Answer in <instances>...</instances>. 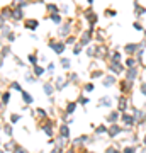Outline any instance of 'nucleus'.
<instances>
[{"instance_id":"1","label":"nucleus","mask_w":146,"mask_h":153,"mask_svg":"<svg viewBox=\"0 0 146 153\" xmlns=\"http://www.w3.org/2000/svg\"><path fill=\"white\" fill-rule=\"evenodd\" d=\"M22 95H24V100H26V102L29 104V102H31V95H29L27 92H24V90H22Z\"/></svg>"},{"instance_id":"2","label":"nucleus","mask_w":146,"mask_h":153,"mask_svg":"<svg viewBox=\"0 0 146 153\" xmlns=\"http://www.w3.org/2000/svg\"><path fill=\"white\" fill-rule=\"evenodd\" d=\"M117 133H119V128H116V126H114V128H111V136H116Z\"/></svg>"},{"instance_id":"3","label":"nucleus","mask_w":146,"mask_h":153,"mask_svg":"<svg viewBox=\"0 0 146 153\" xmlns=\"http://www.w3.org/2000/svg\"><path fill=\"white\" fill-rule=\"evenodd\" d=\"M36 26H37L36 20H27V27H36Z\"/></svg>"},{"instance_id":"4","label":"nucleus","mask_w":146,"mask_h":153,"mask_svg":"<svg viewBox=\"0 0 146 153\" xmlns=\"http://www.w3.org/2000/svg\"><path fill=\"white\" fill-rule=\"evenodd\" d=\"M100 102H104V106H111V99H100Z\"/></svg>"},{"instance_id":"5","label":"nucleus","mask_w":146,"mask_h":153,"mask_svg":"<svg viewBox=\"0 0 146 153\" xmlns=\"http://www.w3.org/2000/svg\"><path fill=\"white\" fill-rule=\"evenodd\" d=\"M44 92H46V94H51V92H53V89H51L49 85H44Z\"/></svg>"},{"instance_id":"6","label":"nucleus","mask_w":146,"mask_h":153,"mask_svg":"<svg viewBox=\"0 0 146 153\" xmlns=\"http://www.w3.org/2000/svg\"><path fill=\"white\" fill-rule=\"evenodd\" d=\"M114 119H117V112H112V114L109 116V121H114Z\"/></svg>"},{"instance_id":"7","label":"nucleus","mask_w":146,"mask_h":153,"mask_svg":"<svg viewBox=\"0 0 146 153\" xmlns=\"http://www.w3.org/2000/svg\"><path fill=\"white\" fill-rule=\"evenodd\" d=\"M134 48H136V46H134V44H131V46H128L126 49H128V53H133V51H134Z\"/></svg>"},{"instance_id":"8","label":"nucleus","mask_w":146,"mask_h":153,"mask_svg":"<svg viewBox=\"0 0 146 153\" xmlns=\"http://www.w3.org/2000/svg\"><path fill=\"white\" fill-rule=\"evenodd\" d=\"M124 121H126V123H129V124H133V119H131V116H124Z\"/></svg>"},{"instance_id":"9","label":"nucleus","mask_w":146,"mask_h":153,"mask_svg":"<svg viewBox=\"0 0 146 153\" xmlns=\"http://www.w3.org/2000/svg\"><path fill=\"white\" fill-rule=\"evenodd\" d=\"M3 102H5V104L9 102V94H3Z\"/></svg>"},{"instance_id":"10","label":"nucleus","mask_w":146,"mask_h":153,"mask_svg":"<svg viewBox=\"0 0 146 153\" xmlns=\"http://www.w3.org/2000/svg\"><path fill=\"white\" fill-rule=\"evenodd\" d=\"M105 131V128L104 126H99V129H97V133H104Z\"/></svg>"},{"instance_id":"11","label":"nucleus","mask_w":146,"mask_h":153,"mask_svg":"<svg viewBox=\"0 0 146 153\" xmlns=\"http://www.w3.org/2000/svg\"><path fill=\"white\" fill-rule=\"evenodd\" d=\"M61 131H63V136H68V128H63Z\"/></svg>"},{"instance_id":"12","label":"nucleus","mask_w":146,"mask_h":153,"mask_svg":"<svg viewBox=\"0 0 146 153\" xmlns=\"http://www.w3.org/2000/svg\"><path fill=\"white\" fill-rule=\"evenodd\" d=\"M73 109H75V106L71 104V106H68V112H73Z\"/></svg>"},{"instance_id":"13","label":"nucleus","mask_w":146,"mask_h":153,"mask_svg":"<svg viewBox=\"0 0 146 153\" xmlns=\"http://www.w3.org/2000/svg\"><path fill=\"white\" fill-rule=\"evenodd\" d=\"M5 133H7V135H10V133H12V131H10V126H5Z\"/></svg>"},{"instance_id":"14","label":"nucleus","mask_w":146,"mask_h":153,"mask_svg":"<svg viewBox=\"0 0 146 153\" xmlns=\"http://www.w3.org/2000/svg\"><path fill=\"white\" fill-rule=\"evenodd\" d=\"M107 153H119V152H116L114 148H109V150H107Z\"/></svg>"},{"instance_id":"15","label":"nucleus","mask_w":146,"mask_h":153,"mask_svg":"<svg viewBox=\"0 0 146 153\" xmlns=\"http://www.w3.org/2000/svg\"><path fill=\"white\" fill-rule=\"evenodd\" d=\"M15 153H26V152H24V150H20V148H17V150H15Z\"/></svg>"},{"instance_id":"16","label":"nucleus","mask_w":146,"mask_h":153,"mask_svg":"<svg viewBox=\"0 0 146 153\" xmlns=\"http://www.w3.org/2000/svg\"><path fill=\"white\" fill-rule=\"evenodd\" d=\"M53 153H60V152H58V150H54V152H53Z\"/></svg>"},{"instance_id":"17","label":"nucleus","mask_w":146,"mask_h":153,"mask_svg":"<svg viewBox=\"0 0 146 153\" xmlns=\"http://www.w3.org/2000/svg\"><path fill=\"white\" fill-rule=\"evenodd\" d=\"M145 143H146V138H145Z\"/></svg>"},{"instance_id":"18","label":"nucleus","mask_w":146,"mask_h":153,"mask_svg":"<svg viewBox=\"0 0 146 153\" xmlns=\"http://www.w3.org/2000/svg\"><path fill=\"white\" fill-rule=\"evenodd\" d=\"M70 153H73V152H70Z\"/></svg>"}]
</instances>
